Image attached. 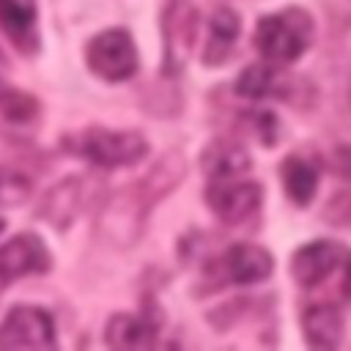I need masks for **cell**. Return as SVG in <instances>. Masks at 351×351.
Instances as JSON below:
<instances>
[{
	"instance_id": "obj_1",
	"label": "cell",
	"mask_w": 351,
	"mask_h": 351,
	"mask_svg": "<svg viewBox=\"0 0 351 351\" xmlns=\"http://www.w3.org/2000/svg\"><path fill=\"white\" fill-rule=\"evenodd\" d=\"M186 176V162L181 159V154H167L165 159H159L140 181L129 184L126 189H121L118 195H112L101 214H99V230L107 241L118 244V247H129L140 239L145 219L151 214V208L170 195L181 178Z\"/></svg>"
},
{
	"instance_id": "obj_2",
	"label": "cell",
	"mask_w": 351,
	"mask_h": 351,
	"mask_svg": "<svg viewBox=\"0 0 351 351\" xmlns=\"http://www.w3.org/2000/svg\"><path fill=\"white\" fill-rule=\"evenodd\" d=\"M71 156L88 159L99 167H132L148 154V140L132 129L115 132L104 126H90L63 140Z\"/></svg>"
},
{
	"instance_id": "obj_3",
	"label": "cell",
	"mask_w": 351,
	"mask_h": 351,
	"mask_svg": "<svg viewBox=\"0 0 351 351\" xmlns=\"http://www.w3.org/2000/svg\"><path fill=\"white\" fill-rule=\"evenodd\" d=\"M313 38V19L304 8H282L277 14H266L255 27L258 52L274 63L285 66L304 55Z\"/></svg>"
},
{
	"instance_id": "obj_4",
	"label": "cell",
	"mask_w": 351,
	"mask_h": 351,
	"mask_svg": "<svg viewBox=\"0 0 351 351\" xmlns=\"http://www.w3.org/2000/svg\"><path fill=\"white\" fill-rule=\"evenodd\" d=\"M88 66L107 82H123L137 71V47L121 27H110L90 38L85 49Z\"/></svg>"
},
{
	"instance_id": "obj_5",
	"label": "cell",
	"mask_w": 351,
	"mask_h": 351,
	"mask_svg": "<svg viewBox=\"0 0 351 351\" xmlns=\"http://www.w3.org/2000/svg\"><path fill=\"white\" fill-rule=\"evenodd\" d=\"M55 321L41 307L16 304L0 324V348H55Z\"/></svg>"
},
{
	"instance_id": "obj_6",
	"label": "cell",
	"mask_w": 351,
	"mask_h": 351,
	"mask_svg": "<svg viewBox=\"0 0 351 351\" xmlns=\"http://www.w3.org/2000/svg\"><path fill=\"white\" fill-rule=\"evenodd\" d=\"M261 184L255 181H222V184H211L206 189V203L208 208L228 225H241L244 219H250L258 206H261Z\"/></svg>"
},
{
	"instance_id": "obj_7",
	"label": "cell",
	"mask_w": 351,
	"mask_h": 351,
	"mask_svg": "<svg viewBox=\"0 0 351 351\" xmlns=\"http://www.w3.org/2000/svg\"><path fill=\"white\" fill-rule=\"evenodd\" d=\"M90 189H93V181L85 178V176H69V178H63L41 200L38 217L47 219L52 228H60V230L69 228L77 219V214H82L85 206L90 203Z\"/></svg>"
},
{
	"instance_id": "obj_8",
	"label": "cell",
	"mask_w": 351,
	"mask_h": 351,
	"mask_svg": "<svg viewBox=\"0 0 351 351\" xmlns=\"http://www.w3.org/2000/svg\"><path fill=\"white\" fill-rule=\"evenodd\" d=\"M52 258L47 244L33 233H19L0 247V285L27 274H44Z\"/></svg>"
},
{
	"instance_id": "obj_9",
	"label": "cell",
	"mask_w": 351,
	"mask_h": 351,
	"mask_svg": "<svg viewBox=\"0 0 351 351\" xmlns=\"http://www.w3.org/2000/svg\"><path fill=\"white\" fill-rule=\"evenodd\" d=\"M217 269H219V280L222 282L250 285V282L266 280L271 274V269H274V261L258 244H233L217 261Z\"/></svg>"
},
{
	"instance_id": "obj_10",
	"label": "cell",
	"mask_w": 351,
	"mask_h": 351,
	"mask_svg": "<svg viewBox=\"0 0 351 351\" xmlns=\"http://www.w3.org/2000/svg\"><path fill=\"white\" fill-rule=\"evenodd\" d=\"M346 250L337 244V241H310L304 247H299L293 252V261H291V274L296 277L299 285L304 288H313L318 282H324L343 261Z\"/></svg>"
},
{
	"instance_id": "obj_11",
	"label": "cell",
	"mask_w": 351,
	"mask_h": 351,
	"mask_svg": "<svg viewBox=\"0 0 351 351\" xmlns=\"http://www.w3.org/2000/svg\"><path fill=\"white\" fill-rule=\"evenodd\" d=\"M36 3L33 0H0V27L11 38V44L33 55L38 49V33H36Z\"/></svg>"
},
{
	"instance_id": "obj_12",
	"label": "cell",
	"mask_w": 351,
	"mask_h": 351,
	"mask_svg": "<svg viewBox=\"0 0 351 351\" xmlns=\"http://www.w3.org/2000/svg\"><path fill=\"white\" fill-rule=\"evenodd\" d=\"M165 36H167V69L178 71L184 58L189 55V44L195 36V11L184 0H173L165 16Z\"/></svg>"
},
{
	"instance_id": "obj_13",
	"label": "cell",
	"mask_w": 351,
	"mask_h": 351,
	"mask_svg": "<svg viewBox=\"0 0 351 351\" xmlns=\"http://www.w3.org/2000/svg\"><path fill=\"white\" fill-rule=\"evenodd\" d=\"M104 340L110 348H118V351H145V348H154L156 343V326L140 315L118 313L110 318L104 329Z\"/></svg>"
},
{
	"instance_id": "obj_14",
	"label": "cell",
	"mask_w": 351,
	"mask_h": 351,
	"mask_svg": "<svg viewBox=\"0 0 351 351\" xmlns=\"http://www.w3.org/2000/svg\"><path fill=\"white\" fill-rule=\"evenodd\" d=\"M200 165H203V170H206L214 181H225V178L244 176V173L252 167V159H250V154H247L239 143L214 140L211 145L203 148Z\"/></svg>"
},
{
	"instance_id": "obj_15",
	"label": "cell",
	"mask_w": 351,
	"mask_h": 351,
	"mask_svg": "<svg viewBox=\"0 0 351 351\" xmlns=\"http://www.w3.org/2000/svg\"><path fill=\"white\" fill-rule=\"evenodd\" d=\"M302 332L313 348H335L343 337V315L332 304H310L302 313Z\"/></svg>"
},
{
	"instance_id": "obj_16",
	"label": "cell",
	"mask_w": 351,
	"mask_h": 351,
	"mask_svg": "<svg viewBox=\"0 0 351 351\" xmlns=\"http://www.w3.org/2000/svg\"><path fill=\"white\" fill-rule=\"evenodd\" d=\"M241 22L239 14L230 8H217L211 14L208 22V38H206V49H203V63L206 66H219L228 60V55L233 52V41L239 38Z\"/></svg>"
},
{
	"instance_id": "obj_17",
	"label": "cell",
	"mask_w": 351,
	"mask_h": 351,
	"mask_svg": "<svg viewBox=\"0 0 351 351\" xmlns=\"http://www.w3.org/2000/svg\"><path fill=\"white\" fill-rule=\"evenodd\" d=\"M288 80L277 71V66H263L255 63L250 69L241 71V77L236 80V93L247 96V99H266V96H285L288 93Z\"/></svg>"
},
{
	"instance_id": "obj_18",
	"label": "cell",
	"mask_w": 351,
	"mask_h": 351,
	"mask_svg": "<svg viewBox=\"0 0 351 351\" xmlns=\"http://www.w3.org/2000/svg\"><path fill=\"white\" fill-rule=\"evenodd\" d=\"M282 176V186L288 192V197L299 206H307L318 189V170L313 162L302 159V156H288L280 167Z\"/></svg>"
},
{
	"instance_id": "obj_19",
	"label": "cell",
	"mask_w": 351,
	"mask_h": 351,
	"mask_svg": "<svg viewBox=\"0 0 351 351\" xmlns=\"http://www.w3.org/2000/svg\"><path fill=\"white\" fill-rule=\"evenodd\" d=\"M0 112L14 123H27L38 115V101L33 96L16 90L14 85H8L0 77Z\"/></svg>"
},
{
	"instance_id": "obj_20",
	"label": "cell",
	"mask_w": 351,
	"mask_h": 351,
	"mask_svg": "<svg viewBox=\"0 0 351 351\" xmlns=\"http://www.w3.org/2000/svg\"><path fill=\"white\" fill-rule=\"evenodd\" d=\"M30 192H33V184L27 176L0 167V206H16V203L27 200Z\"/></svg>"
},
{
	"instance_id": "obj_21",
	"label": "cell",
	"mask_w": 351,
	"mask_h": 351,
	"mask_svg": "<svg viewBox=\"0 0 351 351\" xmlns=\"http://www.w3.org/2000/svg\"><path fill=\"white\" fill-rule=\"evenodd\" d=\"M326 219L335 225H351V195H335L326 206Z\"/></svg>"
},
{
	"instance_id": "obj_22",
	"label": "cell",
	"mask_w": 351,
	"mask_h": 351,
	"mask_svg": "<svg viewBox=\"0 0 351 351\" xmlns=\"http://www.w3.org/2000/svg\"><path fill=\"white\" fill-rule=\"evenodd\" d=\"M332 170L343 178H351V145H343L332 154Z\"/></svg>"
},
{
	"instance_id": "obj_23",
	"label": "cell",
	"mask_w": 351,
	"mask_h": 351,
	"mask_svg": "<svg viewBox=\"0 0 351 351\" xmlns=\"http://www.w3.org/2000/svg\"><path fill=\"white\" fill-rule=\"evenodd\" d=\"M343 293L351 299V258L346 263V274H343Z\"/></svg>"
},
{
	"instance_id": "obj_24",
	"label": "cell",
	"mask_w": 351,
	"mask_h": 351,
	"mask_svg": "<svg viewBox=\"0 0 351 351\" xmlns=\"http://www.w3.org/2000/svg\"><path fill=\"white\" fill-rule=\"evenodd\" d=\"M0 230H3V219H0Z\"/></svg>"
}]
</instances>
